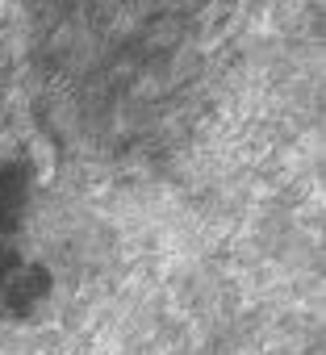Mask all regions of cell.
Listing matches in <instances>:
<instances>
[{
  "instance_id": "obj_1",
  "label": "cell",
  "mask_w": 326,
  "mask_h": 355,
  "mask_svg": "<svg viewBox=\"0 0 326 355\" xmlns=\"http://www.w3.org/2000/svg\"><path fill=\"white\" fill-rule=\"evenodd\" d=\"M26 150H30V159H34V167H38L34 180H38V184H51V180H55V146H51L42 134H34Z\"/></svg>"
}]
</instances>
